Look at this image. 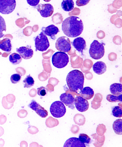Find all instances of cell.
Here are the masks:
<instances>
[{"instance_id":"cell-1","label":"cell","mask_w":122,"mask_h":147,"mask_svg":"<svg viewBox=\"0 0 122 147\" xmlns=\"http://www.w3.org/2000/svg\"><path fill=\"white\" fill-rule=\"evenodd\" d=\"M62 29L64 34L69 37H76L80 35L83 31V23L78 17L70 16L63 22Z\"/></svg>"},{"instance_id":"cell-2","label":"cell","mask_w":122,"mask_h":147,"mask_svg":"<svg viewBox=\"0 0 122 147\" xmlns=\"http://www.w3.org/2000/svg\"><path fill=\"white\" fill-rule=\"evenodd\" d=\"M67 84L71 91L78 93L83 88L84 76L82 72L77 69L71 71L66 78Z\"/></svg>"},{"instance_id":"cell-3","label":"cell","mask_w":122,"mask_h":147,"mask_svg":"<svg viewBox=\"0 0 122 147\" xmlns=\"http://www.w3.org/2000/svg\"><path fill=\"white\" fill-rule=\"evenodd\" d=\"M105 49L104 44L95 40L90 44L89 54L90 57L95 60H99L104 56Z\"/></svg>"},{"instance_id":"cell-4","label":"cell","mask_w":122,"mask_h":147,"mask_svg":"<svg viewBox=\"0 0 122 147\" xmlns=\"http://www.w3.org/2000/svg\"><path fill=\"white\" fill-rule=\"evenodd\" d=\"M52 62L54 66L58 69H62L68 65L69 57L65 52H58L53 55Z\"/></svg>"},{"instance_id":"cell-5","label":"cell","mask_w":122,"mask_h":147,"mask_svg":"<svg viewBox=\"0 0 122 147\" xmlns=\"http://www.w3.org/2000/svg\"><path fill=\"white\" fill-rule=\"evenodd\" d=\"M66 111L65 105L61 101H55L52 104L50 107L51 113L55 118L62 117L65 115Z\"/></svg>"},{"instance_id":"cell-6","label":"cell","mask_w":122,"mask_h":147,"mask_svg":"<svg viewBox=\"0 0 122 147\" xmlns=\"http://www.w3.org/2000/svg\"><path fill=\"white\" fill-rule=\"evenodd\" d=\"M35 42L36 51H39L44 52L47 51L50 47V43L48 38L42 32L35 38Z\"/></svg>"},{"instance_id":"cell-7","label":"cell","mask_w":122,"mask_h":147,"mask_svg":"<svg viewBox=\"0 0 122 147\" xmlns=\"http://www.w3.org/2000/svg\"><path fill=\"white\" fill-rule=\"evenodd\" d=\"M16 6L15 0H0V13L4 14L11 13Z\"/></svg>"},{"instance_id":"cell-8","label":"cell","mask_w":122,"mask_h":147,"mask_svg":"<svg viewBox=\"0 0 122 147\" xmlns=\"http://www.w3.org/2000/svg\"><path fill=\"white\" fill-rule=\"evenodd\" d=\"M56 48L57 50L61 52H69L71 48L70 39L66 36L60 37L56 41Z\"/></svg>"},{"instance_id":"cell-9","label":"cell","mask_w":122,"mask_h":147,"mask_svg":"<svg viewBox=\"0 0 122 147\" xmlns=\"http://www.w3.org/2000/svg\"><path fill=\"white\" fill-rule=\"evenodd\" d=\"M38 11L43 18H47L52 16L54 11L53 6L50 4H40L36 7Z\"/></svg>"},{"instance_id":"cell-10","label":"cell","mask_w":122,"mask_h":147,"mask_svg":"<svg viewBox=\"0 0 122 147\" xmlns=\"http://www.w3.org/2000/svg\"><path fill=\"white\" fill-rule=\"evenodd\" d=\"M75 106L77 109L81 112H85L89 108L88 101L81 96H77L75 99Z\"/></svg>"},{"instance_id":"cell-11","label":"cell","mask_w":122,"mask_h":147,"mask_svg":"<svg viewBox=\"0 0 122 147\" xmlns=\"http://www.w3.org/2000/svg\"><path fill=\"white\" fill-rule=\"evenodd\" d=\"M28 107L35 111L42 118H46L48 115V111L34 100L28 105Z\"/></svg>"},{"instance_id":"cell-12","label":"cell","mask_w":122,"mask_h":147,"mask_svg":"<svg viewBox=\"0 0 122 147\" xmlns=\"http://www.w3.org/2000/svg\"><path fill=\"white\" fill-rule=\"evenodd\" d=\"M60 100L63 103L72 109H74L75 98L71 94L64 93L60 96Z\"/></svg>"},{"instance_id":"cell-13","label":"cell","mask_w":122,"mask_h":147,"mask_svg":"<svg viewBox=\"0 0 122 147\" xmlns=\"http://www.w3.org/2000/svg\"><path fill=\"white\" fill-rule=\"evenodd\" d=\"M16 51L21 57L25 59H29L32 57L34 55V51L31 47H22L16 49Z\"/></svg>"},{"instance_id":"cell-14","label":"cell","mask_w":122,"mask_h":147,"mask_svg":"<svg viewBox=\"0 0 122 147\" xmlns=\"http://www.w3.org/2000/svg\"><path fill=\"white\" fill-rule=\"evenodd\" d=\"M72 44L77 51L81 52L82 55H83V51L86 48V40L83 38L81 37L76 38L73 40Z\"/></svg>"},{"instance_id":"cell-15","label":"cell","mask_w":122,"mask_h":147,"mask_svg":"<svg viewBox=\"0 0 122 147\" xmlns=\"http://www.w3.org/2000/svg\"><path fill=\"white\" fill-rule=\"evenodd\" d=\"M42 30L44 34L51 37L52 39H54V38L55 37V35H57L60 31L58 28L53 24L46 27H43L42 28Z\"/></svg>"},{"instance_id":"cell-16","label":"cell","mask_w":122,"mask_h":147,"mask_svg":"<svg viewBox=\"0 0 122 147\" xmlns=\"http://www.w3.org/2000/svg\"><path fill=\"white\" fill-rule=\"evenodd\" d=\"M64 147H86V146L84 143L81 142L78 138L72 137L68 139L66 141Z\"/></svg>"},{"instance_id":"cell-17","label":"cell","mask_w":122,"mask_h":147,"mask_svg":"<svg viewBox=\"0 0 122 147\" xmlns=\"http://www.w3.org/2000/svg\"><path fill=\"white\" fill-rule=\"evenodd\" d=\"M93 71L98 75H102L106 71L107 66L104 62L98 61L94 64L93 67Z\"/></svg>"},{"instance_id":"cell-18","label":"cell","mask_w":122,"mask_h":147,"mask_svg":"<svg viewBox=\"0 0 122 147\" xmlns=\"http://www.w3.org/2000/svg\"><path fill=\"white\" fill-rule=\"evenodd\" d=\"M80 93L81 96L86 100L91 99L94 95V90L88 86L83 88Z\"/></svg>"},{"instance_id":"cell-19","label":"cell","mask_w":122,"mask_h":147,"mask_svg":"<svg viewBox=\"0 0 122 147\" xmlns=\"http://www.w3.org/2000/svg\"><path fill=\"white\" fill-rule=\"evenodd\" d=\"M11 40L6 38L0 41V49L6 52H10L11 50Z\"/></svg>"},{"instance_id":"cell-20","label":"cell","mask_w":122,"mask_h":147,"mask_svg":"<svg viewBox=\"0 0 122 147\" xmlns=\"http://www.w3.org/2000/svg\"><path fill=\"white\" fill-rule=\"evenodd\" d=\"M111 94L115 96H119L122 93V85L120 83H114L110 86Z\"/></svg>"},{"instance_id":"cell-21","label":"cell","mask_w":122,"mask_h":147,"mask_svg":"<svg viewBox=\"0 0 122 147\" xmlns=\"http://www.w3.org/2000/svg\"><path fill=\"white\" fill-rule=\"evenodd\" d=\"M74 2L73 0H63L61 7L66 11H70L74 8Z\"/></svg>"},{"instance_id":"cell-22","label":"cell","mask_w":122,"mask_h":147,"mask_svg":"<svg viewBox=\"0 0 122 147\" xmlns=\"http://www.w3.org/2000/svg\"><path fill=\"white\" fill-rule=\"evenodd\" d=\"M113 128L115 134L117 135H121L122 134V119H119L115 120L114 122Z\"/></svg>"},{"instance_id":"cell-23","label":"cell","mask_w":122,"mask_h":147,"mask_svg":"<svg viewBox=\"0 0 122 147\" xmlns=\"http://www.w3.org/2000/svg\"><path fill=\"white\" fill-rule=\"evenodd\" d=\"M9 61L13 65H17L20 63L22 59L20 55L18 53H14L11 54L9 57Z\"/></svg>"},{"instance_id":"cell-24","label":"cell","mask_w":122,"mask_h":147,"mask_svg":"<svg viewBox=\"0 0 122 147\" xmlns=\"http://www.w3.org/2000/svg\"><path fill=\"white\" fill-rule=\"evenodd\" d=\"M23 83H24V88H30L33 86L35 84V81L33 78L31 77L30 74L27 76V77L23 81Z\"/></svg>"},{"instance_id":"cell-25","label":"cell","mask_w":122,"mask_h":147,"mask_svg":"<svg viewBox=\"0 0 122 147\" xmlns=\"http://www.w3.org/2000/svg\"><path fill=\"white\" fill-rule=\"evenodd\" d=\"M106 99L109 102H121L122 101V94L119 96H115L113 94H109L107 95Z\"/></svg>"},{"instance_id":"cell-26","label":"cell","mask_w":122,"mask_h":147,"mask_svg":"<svg viewBox=\"0 0 122 147\" xmlns=\"http://www.w3.org/2000/svg\"><path fill=\"white\" fill-rule=\"evenodd\" d=\"M112 115L116 117L121 118L122 117V107L120 106H116L112 109Z\"/></svg>"},{"instance_id":"cell-27","label":"cell","mask_w":122,"mask_h":147,"mask_svg":"<svg viewBox=\"0 0 122 147\" xmlns=\"http://www.w3.org/2000/svg\"><path fill=\"white\" fill-rule=\"evenodd\" d=\"M6 24L5 20L0 15V38H2L4 35L3 32L6 31Z\"/></svg>"},{"instance_id":"cell-28","label":"cell","mask_w":122,"mask_h":147,"mask_svg":"<svg viewBox=\"0 0 122 147\" xmlns=\"http://www.w3.org/2000/svg\"><path fill=\"white\" fill-rule=\"evenodd\" d=\"M78 138L81 142L86 144H89L90 142L91 139L88 135L85 134H80Z\"/></svg>"},{"instance_id":"cell-29","label":"cell","mask_w":122,"mask_h":147,"mask_svg":"<svg viewBox=\"0 0 122 147\" xmlns=\"http://www.w3.org/2000/svg\"><path fill=\"white\" fill-rule=\"evenodd\" d=\"M21 78V77L20 74H15L11 76L10 80H11L12 83L15 84L19 82Z\"/></svg>"},{"instance_id":"cell-30","label":"cell","mask_w":122,"mask_h":147,"mask_svg":"<svg viewBox=\"0 0 122 147\" xmlns=\"http://www.w3.org/2000/svg\"><path fill=\"white\" fill-rule=\"evenodd\" d=\"M2 104L3 107H4L5 109H9L13 107V106L14 104L10 103H8L6 100V97H4L3 98L2 100Z\"/></svg>"},{"instance_id":"cell-31","label":"cell","mask_w":122,"mask_h":147,"mask_svg":"<svg viewBox=\"0 0 122 147\" xmlns=\"http://www.w3.org/2000/svg\"><path fill=\"white\" fill-rule=\"evenodd\" d=\"M38 94L41 96H44L47 94L46 90V88L44 86H42L40 88H38Z\"/></svg>"},{"instance_id":"cell-32","label":"cell","mask_w":122,"mask_h":147,"mask_svg":"<svg viewBox=\"0 0 122 147\" xmlns=\"http://www.w3.org/2000/svg\"><path fill=\"white\" fill-rule=\"evenodd\" d=\"M90 0H77L76 4L78 6L81 7L86 6L90 2Z\"/></svg>"},{"instance_id":"cell-33","label":"cell","mask_w":122,"mask_h":147,"mask_svg":"<svg viewBox=\"0 0 122 147\" xmlns=\"http://www.w3.org/2000/svg\"><path fill=\"white\" fill-rule=\"evenodd\" d=\"M6 98L7 102L10 103H14L15 100V97L13 94H9L6 97Z\"/></svg>"},{"instance_id":"cell-34","label":"cell","mask_w":122,"mask_h":147,"mask_svg":"<svg viewBox=\"0 0 122 147\" xmlns=\"http://www.w3.org/2000/svg\"><path fill=\"white\" fill-rule=\"evenodd\" d=\"M28 131L31 134H35L37 133L39 130L36 127L31 126L28 128Z\"/></svg>"},{"instance_id":"cell-35","label":"cell","mask_w":122,"mask_h":147,"mask_svg":"<svg viewBox=\"0 0 122 147\" xmlns=\"http://www.w3.org/2000/svg\"><path fill=\"white\" fill-rule=\"evenodd\" d=\"M27 3L30 6H36L39 4L40 0H27Z\"/></svg>"},{"instance_id":"cell-36","label":"cell","mask_w":122,"mask_h":147,"mask_svg":"<svg viewBox=\"0 0 122 147\" xmlns=\"http://www.w3.org/2000/svg\"><path fill=\"white\" fill-rule=\"evenodd\" d=\"M27 112L26 110H21L18 111V116L19 118H24L27 116Z\"/></svg>"},{"instance_id":"cell-37","label":"cell","mask_w":122,"mask_h":147,"mask_svg":"<svg viewBox=\"0 0 122 147\" xmlns=\"http://www.w3.org/2000/svg\"><path fill=\"white\" fill-rule=\"evenodd\" d=\"M7 120V118L5 115H2L0 116V124H4Z\"/></svg>"},{"instance_id":"cell-38","label":"cell","mask_w":122,"mask_h":147,"mask_svg":"<svg viewBox=\"0 0 122 147\" xmlns=\"http://www.w3.org/2000/svg\"><path fill=\"white\" fill-rule=\"evenodd\" d=\"M37 94V91L35 89H32L30 90L29 95L31 97H34L36 96Z\"/></svg>"},{"instance_id":"cell-39","label":"cell","mask_w":122,"mask_h":147,"mask_svg":"<svg viewBox=\"0 0 122 147\" xmlns=\"http://www.w3.org/2000/svg\"><path fill=\"white\" fill-rule=\"evenodd\" d=\"M5 142L4 140L2 139H0V147L3 146L4 145Z\"/></svg>"},{"instance_id":"cell-40","label":"cell","mask_w":122,"mask_h":147,"mask_svg":"<svg viewBox=\"0 0 122 147\" xmlns=\"http://www.w3.org/2000/svg\"><path fill=\"white\" fill-rule=\"evenodd\" d=\"M4 132V131L2 127H0V136L3 135Z\"/></svg>"},{"instance_id":"cell-41","label":"cell","mask_w":122,"mask_h":147,"mask_svg":"<svg viewBox=\"0 0 122 147\" xmlns=\"http://www.w3.org/2000/svg\"><path fill=\"white\" fill-rule=\"evenodd\" d=\"M44 1H45V2H50V1H51V0H43Z\"/></svg>"}]
</instances>
